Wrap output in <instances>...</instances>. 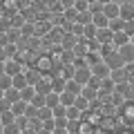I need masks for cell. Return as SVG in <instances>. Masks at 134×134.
I'll return each instance as SVG.
<instances>
[{
  "instance_id": "cell-1",
  "label": "cell",
  "mask_w": 134,
  "mask_h": 134,
  "mask_svg": "<svg viewBox=\"0 0 134 134\" xmlns=\"http://www.w3.org/2000/svg\"><path fill=\"white\" fill-rule=\"evenodd\" d=\"M103 63L110 67L112 72H114V69H123V67H125V60L119 56V52H114V54H110V56H105V58H103Z\"/></svg>"
},
{
  "instance_id": "cell-2",
  "label": "cell",
  "mask_w": 134,
  "mask_h": 134,
  "mask_svg": "<svg viewBox=\"0 0 134 134\" xmlns=\"http://www.w3.org/2000/svg\"><path fill=\"white\" fill-rule=\"evenodd\" d=\"M74 81L81 83L83 87L92 81V67H76V74H74Z\"/></svg>"
},
{
  "instance_id": "cell-3",
  "label": "cell",
  "mask_w": 134,
  "mask_h": 134,
  "mask_svg": "<svg viewBox=\"0 0 134 134\" xmlns=\"http://www.w3.org/2000/svg\"><path fill=\"white\" fill-rule=\"evenodd\" d=\"M116 52H119V56L125 60V65L134 63V45H132V43H127V45H123V47H119Z\"/></svg>"
},
{
  "instance_id": "cell-4",
  "label": "cell",
  "mask_w": 134,
  "mask_h": 134,
  "mask_svg": "<svg viewBox=\"0 0 134 134\" xmlns=\"http://www.w3.org/2000/svg\"><path fill=\"white\" fill-rule=\"evenodd\" d=\"M36 92L38 94H43V96H47V94H52V76H43L38 81V85H36Z\"/></svg>"
},
{
  "instance_id": "cell-5",
  "label": "cell",
  "mask_w": 134,
  "mask_h": 134,
  "mask_svg": "<svg viewBox=\"0 0 134 134\" xmlns=\"http://www.w3.org/2000/svg\"><path fill=\"white\" fill-rule=\"evenodd\" d=\"M25 72V67L20 65V63H16V60H7L5 63V74L7 76H18V74H23Z\"/></svg>"
},
{
  "instance_id": "cell-6",
  "label": "cell",
  "mask_w": 134,
  "mask_h": 134,
  "mask_svg": "<svg viewBox=\"0 0 134 134\" xmlns=\"http://www.w3.org/2000/svg\"><path fill=\"white\" fill-rule=\"evenodd\" d=\"M110 74H112V69L105 65V63H98V65H94V67H92V76L100 78V81H103V78H107Z\"/></svg>"
},
{
  "instance_id": "cell-7",
  "label": "cell",
  "mask_w": 134,
  "mask_h": 134,
  "mask_svg": "<svg viewBox=\"0 0 134 134\" xmlns=\"http://www.w3.org/2000/svg\"><path fill=\"white\" fill-rule=\"evenodd\" d=\"M25 78H27V85L36 87L38 81L43 78V72H40V69H25Z\"/></svg>"
},
{
  "instance_id": "cell-8",
  "label": "cell",
  "mask_w": 134,
  "mask_h": 134,
  "mask_svg": "<svg viewBox=\"0 0 134 134\" xmlns=\"http://www.w3.org/2000/svg\"><path fill=\"white\" fill-rule=\"evenodd\" d=\"M110 78L114 81V85H121V83H127L130 81V74H127V69H114V72L110 74Z\"/></svg>"
},
{
  "instance_id": "cell-9",
  "label": "cell",
  "mask_w": 134,
  "mask_h": 134,
  "mask_svg": "<svg viewBox=\"0 0 134 134\" xmlns=\"http://www.w3.org/2000/svg\"><path fill=\"white\" fill-rule=\"evenodd\" d=\"M103 14L107 16V20H114L121 16V5H116V2H110V5L103 7Z\"/></svg>"
},
{
  "instance_id": "cell-10",
  "label": "cell",
  "mask_w": 134,
  "mask_h": 134,
  "mask_svg": "<svg viewBox=\"0 0 134 134\" xmlns=\"http://www.w3.org/2000/svg\"><path fill=\"white\" fill-rule=\"evenodd\" d=\"M119 18H123L125 23L127 20H134V5L132 2H121V16Z\"/></svg>"
},
{
  "instance_id": "cell-11",
  "label": "cell",
  "mask_w": 134,
  "mask_h": 134,
  "mask_svg": "<svg viewBox=\"0 0 134 134\" xmlns=\"http://www.w3.org/2000/svg\"><path fill=\"white\" fill-rule=\"evenodd\" d=\"M52 29H54V25H52V23H45V20H38V23H36V38H38V36H45V38H47Z\"/></svg>"
},
{
  "instance_id": "cell-12",
  "label": "cell",
  "mask_w": 134,
  "mask_h": 134,
  "mask_svg": "<svg viewBox=\"0 0 134 134\" xmlns=\"http://www.w3.org/2000/svg\"><path fill=\"white\" fill-rule=\"evenodd\" d=\"M65 87H67V81L63 76H52V90L56 92V94H63Z\"/></svg>"
},
{
  "instance_id": "cell-13",
  "label": "cell",
  "mask_w": 134,
  "mask_h": 134,
  "mask_svg": "<svg viewBox=\"0 0 134 134\" xmlns=\"http://www.w3.org/2000/svg\"><path fill=\"white\" fill-rule=\"evenodd\" d=\"M112 36H114V34L110 31V29H98V34H96V40H98L100 45H110L112 43Z\"/></svg>"
},
{
  "instance_id": "cell-14",
  "label": "cell",
  "mask_w": 134,
  "mask_h": 134,
  "mask_svg": "<svg viewBox=\"0 0 134 134\" xmlns=\"http://www.w3.org/2000/svg\"><path fill=\"white\" fill-rule=\"evenodd\" d=\"M5 98L9 100L11 105H14V103H18V100H23V94H20V90H16V87H9V90L5 92Z\"/></svg>"
},
{
  "instance_id": "cell-15",
  "label": "cell",
  "mask_w": 134,
  "mask_h": 134,
  "mask_svg": "<svg viewBox=\"0 0 134 134\" xmlns=\"http://www.w3.org/2000/svg\"><path fill=\"white\" fill-rule=\"evenodd\" d=\"M112 43H114L116 49H119V47H123V45L130 43V36H127L125 31H119V34H114V36H112Z\"/></svg>"
},
{
  "instance_id": "cell-16",
  "label": "cell",
  "mask_w": 134,
  "mask_h": 134,
  "mask_svg": "<svg viewBox=\"0 0 134 134\" xmlns=\"http://www.w3.org/2000/svg\"><path fill=\"white\" fill-rule=\"evenodd\" d=\"M114 90H116V85H114V81H112L110 76L100 81V90H98V92H105V94H114Z\"/></svg>"
},
{
  "instance_id": "cell-17",
  "label": "cell",
  "mask_w": 134,
  "mask_h": 134,
  "mask_svg": "<svg viewBox=\"0 0 134 134\" xmlns=\"http://www.w3.org/2000/svg\"><path fill=\"white\" fill-rule=\"evenodd\" d=\"M83 114H85V112H81L76 105L67 107V121H83Z\"/></svg>"
},
{
  "instance_id": "cell-18",
  "label": "cell",
  "mask_w": 134,
  "mask_h": 134,
  "mask_svg": "<svg viewBox=\"0 0 134 134\" xmlns=\"http://www.w3.org/2000/svg\"><path fill=\"white\" fill-rule=\"evenodd\" d=\"M81 96H85L90 103H94L96 98H98V90H94V87H90V85H85L83 87V92H81Z\"/></svg>"
},
{
  "instance_id": "cell-19",
  "label": "cell",
  "mask_w": 134,
  "mask_h": 134,
  "mask_svg": "<svg viewBox=\"0 0 134 134\" xmlns=\"http://www.w3.org/2000/svg\"><path fill=\"white\" fill-rule=\"evenodd\" d=\"M74 103H76V94H72V92H63V94H60V105L72 107Z\"/></svg>"
},
{
  "instance_id": "cell-20",
  "label": "cell",
  "mask_w": 134,
  "mask_h": 134,
  "mask_svg": "<svg viewBox=\"0 0 134 134\" xmlns=\"http://www.w3.org/2000/svg\"><path fill=\"white\" fill-rule=\"evenodd\" d=\"M45 105L47 107H58L60 105V94H56V92H52V94H47V98H45Z\"/></svg>"
},
{
  "instance_id": "cell-21",
  "label": "cell",
  "mask_w": 134,
  "mask_h": 134,
  "mask_svg": "<svg viewBox=\"0 0 134 134\" xmlns=\"http://www.w3.org/2000/svg\"><path fill=\"white\" fill-rule=\"evenodd\" d=\"M123 25H125V20H123V18H114V20H110L107 29H110L112 34H119V31H123Z\"/></svg>"
},
{
  "instance_id": "cell-22",
  "label": "cell",
  "mask_w": 134,
  "mask_h": 134,
  "mask_svg": "<svg viewBox=\"0 0 134 134\" xmlns=\"http://www.w3.org/2000/svg\"><path fill=\"white\" fill-rule=\"evenodd\" d=\"M20 94H23V100H25V103H31V100H34V96L38 94V92H36V87L27 85V87H25L23 92H20Z\"/></svg>"
},
{
  "instance_id": "cell-23",
  "label": "cell",
  "mask_w": 134,
  "mask_h": 134,
  "mask_svg": "<svg viewBox=\"0 0 134 134\" xmlns=\"http://www.w3.org/2000/svg\"><path fill=\"white\" fill-rule=\"evenodd\" d=\"M27 105H29V103H25V100H18V103H14V105H11V112H14L16 116H25V112H27Z\"/></svg>"
},
{
  "instance_id": "cell-24",
  "label": "cell",
  "mask_w": 134,
  "mask_h": 134,
  "mask_svg": "<svg viewBox=\"0 0 134 134\" xmlns=\"http://www.w3.org/2000/svg\"><path fill=\"white\" fill-rule=\"evenodd\" d=\"M114 94H123V96H132V83H121V85H116Z\"/></svg>"
},
{
  "instance_id": "cell-25",
  "label": "cell",
  "mask_w": 134,
  "mask_h": 134,
  "mask_svg": "<svg viewBox=\"0 0 134 134\" xmlns=\"http://www.w3.org/2000/svg\"><path fill=\"white\" fill-rule=\"evenodd\" d=\"M65 92H72V94L81 96V92H83V85H81V83H76V81L72 78V81H67V87H65Z\"/></svg>"
},
{
  "instance_id": "cell-26",
  "label": "cell",
  "mask_w": 134,
  "mask_h": 134,
  "mask_svg": "<svg viewBox=\"0 0 134 134\" xmlns=\"http://www.w3.org/2000/svg\"><path fill=\"white\" fill-rule=\"evenodd\" d=\"M11 27H14V25H11V18L5 16V14H0V34H7Z\"/></svg>"
},
{
  "instance_id": "cell-27",
  "label": "cell",
  "mask_w": 134,
  "mask_h": 134,
  "mask_svg": "<svg viewBox=\"0 0 134 134\" xmlns=\"http://www.w3.org/2000/svg\"><path fill=\"white\" fill-rule=\"evenodd\" d=\"M74 105H76V107H78L81 112H90L92 103H90V100L85 98V96H76V103H74Z\"/></svg>"
},
{
  "instance_id": "cell-28",
  "label": "cell",
  "mask_w": 134,
  "mask_h": 134,
  "mask_svg": "<svg viewBox=\"0 0 134 134\" xmlns=\"http://www.w3.org/2000/svg\"><path fill=\"white\" fill-rule=\"evenodd\" d=\"M94 25H96V29H105L107 25H110V20H107L105 14H96L94 16Z\"/></svg>"
},
{
  "instance_id": "cell-29",
  "label": "cell",
  "mask_w": 134,
  "mask_h": 134,
  "mask_svg": "<svg viewBox=\"0 0 134 134\" xmlns=\"http://www.w3.org/2000/svg\"><path fill=\"white\" fill-rule=\"evenodd\" d=\"M38 119L43 121V123H45V121H49V119H54V110H52V107H47V105L40 107V110H38Z\"/></svg>"
},
{
  "instance_id": "cell-30",
  "label": "cell",
  "mask_w": 134,
  "mask_h": 134,
  "mask_svg": "<svg viewBox=\"0 0 134 134\" xmlns=\"http://www.w3.org/2000/svg\"><path fill=\"white\" fill-rule=\"evenodd\" d=\"M9 87H14V76H7V74H2V76H0V90L7 92Z\"/></svg>"
},
{
  "instance_id": "cell-31",
  "label": "cell",
  "mask_w": 134,
  "mask_h": 134,
  "mask_svg": "<svg viewBox=\"0 0 134 134\" xmlns=\"http://www.w3.org/2000/svg\"><path fill=\"white\" fill-rule=\"evenodd\" d=\"M16 123V114L14 112H5V114H0V125L5 127V125H11Z\"/></svg>"
},
{
  "instance_id": "cell-32",
  "label": "cell",
  "mask_w": 134,
  "mask_h": 134,
  "mask_svg": "<svg viewBox=\"0 0 134 134\" xmlns=\"http://www.w3.org/2000/svg\"><path fill=\"white\" fill-rule=\"evenodd\" d=\"M14 87H16V90H20V92L27 87V78H25V72H23V74H18V76H14Z\"/></svg>"
},
{
  "instance_id": "cell-33",
  "label": "cell",
  "mask_w": 134,
  "mask_h": 134,
  "mask_svg": "<svg viewBox=\"0 0 134 134\" xmlns=\"http://www.w3.org/2000/svg\"><path fill=\"white\" fill-rule=\"evenodd\" d=\"M7 36H9V43H18V40L23 38V29H16V27H11L9 31H7Z\"/></svg>"
},
{
  "instance_id": "cell-34",
  "label": "cell",
  "mask_w": 134,
  "mask_h": 134,
  "mask_svg": "<svg viewBox=\"0 0 134 134\" xmlns=\"http://www.w3.org/2000/svg\"><path fill=\"white\" fill-rule=\"evenodd\" d=\"M63 16H65L67 23H78V11L74 9V7H72V9H65V11H63Z\"/></svg>"
},
{
  "instance_id": "cell-35",
  "label": "cell",
  "mask_w": 134,
  "mask_h": 134,
  "mask_svg": "<svg viewBox=\"0 0 134 134\" xmlns=\"http://www.w3.org/2000/svg\"><path fill=\"white\" fill-rule=\"evenodd\" d=\"M78 23H81V25H92V23H94V16H92V11L87 9V11H83V14H78Z\"/></svg>"
},
{
  "instance_id": "cell-36",
  "label": "cell",
  "mask_w": 134,
  "mask_h": 134,
  "mask_svg": "<svg viewBox=\"0 0 134 134\" xmlns=\"http://www.w3.org/2000/svg\"><path fill=\"white\" fill-rule=\"evenodd\" d=\"M5 54H7V60H14L16 56H18V47H16V43H9L5 47Z\"/></svg>"
},
{
  "instance_id": "cell-37",
  "label": "cell",
  "mask_w": 134,
  "mask_h": 134,
  "mask_svg": "<svg viewBox=\"0 0 134 134\" xmlns=\"http://www.w3.org/2000/svg\"><path fill=\"white\" fill-rule=\"evenodd\" d=\"M23 36H27V38H34V36H36V25L34 23H27L23 27Z\"/></svg>"
},
{
  "instance_id": "cell-38",
  "label": "cell",
  "mask_w": 134,
  "mask_h": 134,
  "mask_svg": "<svg viewBox=\"0 0 134 134\" xmlns=\"http://www.w3.org/2000/svg\"><path fill=\"white\" fill-rule=\"evenodd\" d=\"M2 134H23V130L16 123H11V125H5V127H2Z\"/></svg>"
},
{
  "instance_id": "cell-39",
  "label": "cell",
  "mask_w": 134,
  "mask_h": 134,
  "mask_svg": "<svg viewBox=\"0 0 134 134\" xmlns=\"http://www.w3.org/2000/svg\"><path fill=\"white\" fill-rule=\"evenodd\" d=\"M54 119H67V107L65 105L54 107Z\"/></svg>"
},
{
  "instance_id": "cell-40",
  "label": "cell",
  "mask_w": 134,
  "mask_h": 134,
  "mask_svg": "<svg viewBox=\"0 0 134 134\" xmlns=\"http://www.w3.org/2000/svg\"><path fill=\"white\" fill-rule=\"evenodd\" d=\"M45 98H47V96H43V94H36V96H34V100H31V105L40 110V107H45Z\"/></svg>"
},
{
  "instance_id": "cell-41",
  "label": "cell",
  "mask_w": 134,
  "mask_h": 134,
  "mask_svg": "<svg viewBox=\"0 0 134 134\" xmlns=\"http://www.w3.org/2000/svg\"><path fill=\"white\" fill-rule=\"evenodd\" d=\"M29 130H36V132L43 130V121H40L38 116H36V119H29Z\"/></svg>"
},
{
  "instance_id": "cell-42",
  "label": "cell",
  "mask_w": 134,
  "mask_h": 134,
  "mask_svg": "<svg viewBox=\"0 0 134 134\" xmlns=\"http://www.w3.org/2000/svg\"><path fill=\"white\" fill-rule=\"evenodd\" d=\"M74 9H76L78 14H83V11H87V9H90V5H87L85 0H76V2H74Z\"/></svg>"
},
{
  "instance_id": "cell-43",
  "label": "cell",
  "mask_w": 134,
  "mask_h": 134,
  "mask_svg": "<svg viewBox=\"0 0 134 134\" xmlns=\"http://www.w3.org/2000/svg\"><path fill=\"white\" fill-rule=\"evenodd\" d=\"M16 125H18L20 130H27L29 127V119L27 116H16Z\"/></svg>"
},
{
  "instance_id": "cell-44",
  "label": "cell",
  "mask_w": 134,
  "mask_h": 134,
  "mask_svg": "<svg viewBox=\"0 0 134 134\" xmlns=\"http://www.w3.org/2000/svg\"><path fill=\"white\" fill-rule=\"evenodd\" d=\"M123 31L127 34L130 38H132V36H134V20H127V23L123 25Z\"/></svg>"
},
{
  "instance_id": "cell-45",
  "label": "cell",
  "mask_w": 134,
  "mask_h": 134,
  "mask_svg": "<svg viewBox=\"0 0 134 134\" xmlns=\"http://www.w3.org/2000/svg\"><path fill=\"white\" fill-rule=\"evenodd\" d=\"M103 7H105V5H100V2H94V5H90L92 16H96V14H103Z\"/></svg>"
},
{
  "instance_id": "cell-46",
  "label": "cell",
  "mask_w": 134,
  "mask_h": 134,
  "mask_svg": "<svg viewBox=\"0 0 134 134\" xmlns=\"http://www.w3.org/2000/svg\"><path fill=\"white\" fill-rule=\"evenodd\" d=\"M5 112H11V103L7 98H2L0 100V114H5Z\"/></svg>"
},
{
  "instance_id": "cell-47",
  "label": "cell",
  "mask_w": 134,
  "mask_h": 134,
  "mask_svg": "<svg viewBox=\"0 0 134 134\" xmlns=\"http://www.w3.org/2000/svg\"><path fill=\"white\" fill-rule=\"evenodd\" d=\"M58 2H60V9L65 11V9H72V7H74V2H76V0H58Z\"/></svg>"
},
{
  "instance_id": "cell-48",
  "label": "cell",
  "mask_w": 134,
  "mask_h": 134,
  "mask_svg": "<svg viewBox=\"0 0 134 134\" xmlns=\"http://www.w3.org/2000/svg\"><path fill=\"white\" fill-rule=\"evenodd\" d=\"M43 127H45V130H49V132H54V130H56V121H54V119L45 121V123H43Z\"/></svg>"
},
{
  "instance_id": "cell-49",
  "label": "cell",
  "mask_w": 134,
  "mask_h": 134,
  "mask_svg": "<svg viewBox=\"0 0 134 134\" xmlns=\"http://www.w3.org/2000/svg\"><path fill=\"white\" fill-rule=\"evenodd\" d=\"M9 45V36L7 34H0V47H7Z\"/></svg>"
},
{
  "instance_id": "cell-50",
  "label": "cell",
  "mask_w": 134,
  "mask_h": 134,
  "mask_svg": "<svg viewBox=\"0 0 134 134\" xmlns=\"http://www.w3.org/2000/svg\"><path fill=\"white\" fill-rule=\"evenodd\" d=\"M54 134H69V130H67V127H56Z\"/></svg>"
},
{
  "instance_id": "cell-51",
  "label": "cell",
  "mask_w": 134,
  "mask_h": 134,
  "mask_svg": "<svg viewBox=\"0 0 134 134\" xmlns=\"http://www.w3.org/2000/svg\"><path fill=\"white\" fill-rule=\"evenodd\" d=\"M0 63H7V54H5V47H0Z\"/></svg>"
},
{
  "instance_id": "cell-52",
  "label": "cell",
  "mask_w": 134,
  "mask_h": 134,
  "mask_svg": "<svg viewBox=\"0 0 134 134\" xmlns=\"http://www.w3.org/2000/svg\"><path fill=\"white\" fill-rule=\"evenodd\" d=\"M112 100H114V105H121V103H123V98H121V96H112Z\"/></svg>"
},
{
  "instance_id": "cell-53",
  "label": "cell",
  "mask_w": 134,
  "mask_h": 134,
  "mask_svg": "<svg viewBox=\"0 0 134 134\" xmlns=\"http://www.w3.org/2000/svg\"><path fill=\"white\" fill-rule=\"evenodd\" d=\"M23 134H38V132H36V130H29V127H27V130H23Z\"/></svg>"
},
{
  "instance_id": "cell-54",
  "label": "cell",
  "mask_w": 134,
  "mask_h": 134,
  "mask_svg": "<svg viewBox=\"0 0 134 134\" xmlns=\"http://www.w3.org/2000/svg\"><path fill=\"white\" fill-rule=\"evenodd\" d=\"M96 2H100V5H110V2H114V0H96Z\"/></svg>"
},
{
  "instance_id": "cell-55",
  "label": "cell",
  "mask_w": 134,
  "mask_h": 134,
  "mask_svg": "<svg viewBox=\"0 0 134 134\" xmlns=\"http://www.w3.org/2000/svg\"><path fill=\"white\" fill-rule=\"evenodd\" d=\"M38 134H54V132H49V130H45V127H43V130H38Z\"/></svg>"
},
{
  "instance_id": "cell-56",
  "label": "cell",
  "mask_w": 134,
  "mask_h": 134,
  "mask_svg": "<svg viewBox=\"0 0 134 134\" xmlns=\"http://www.w3.org/2000/svg\"><path fill=\"white\" fill-rule=\"evenodd\" d=\"M5 74V63H0V76Z\"/></svg>"
},
{
  "instance_id": "cell-57",
  "label": "cell",
  "mask_w": 134,
  "mask_h": 134,
  "mask_svg": "<svg viewBox=\"0 0 134 134\" xmlns=\"http://www.w3.org/2000/svg\"><path fill=\"white\" fill-rule=\"evenodd\" d=\"M5 5H7V0H0V11L5 9Z\"/></svg>"
},
{
  "instance_id": "cell-58",
  "label": "cell",
  "mask_w": 134,
  "mask_h": 134,
  "mask_svg": "<svg viewBox=\"0 0 134 134\" xmlns=\"http://www.w3.org/2000/svg\"><path fill=\"white\" fill-rule=\"evenodd\" d=\"M85 2H87V5H94V2H96V0H85Z\"/></svg>"
},
{
  "instance_id": "cell-59",
  "label": "cell",
  "mask_w": 134,
  "mask_h": 134,
  "mask_svg": "<svg viewBox=\"0 0 134 134\" xmlns=\"http://www.w3.org/2000/svg\"><path fill=\"white\" fill-rule=\"evenodd\" d=\"M2 98H5V92H2V90H0V100H2Z\"/></svg>"
},
{
  "instance_id": "cell-60",
  "label": "cell",
  "mask_w": 134,
  "mask_h": 134,
  "mask_svg": "<svg viewBox=\"0 0 134 134\" xmlns=\"http://www.w3.org/2000/svg\"><path fill=\"white\" fill-rule=\"evenodd\" d=\"M130 43H132V45H134V36H132V38H130Z\"/></svg>"
},
{
  "instance_id": "cell-61",
  "label": "cell",
  "mask_w": 134,
  "mask_h": 134,
  "mask_svg": "<svg viewBox=\"0 0 134 134\" xmlns=\"http://www.w3.org/2000/svg\"><path fill=\"white\" fill-rule=\"evenodd\" d=\"M69 134H81V132H69Z\"/></svg>"
}]
</instances>
